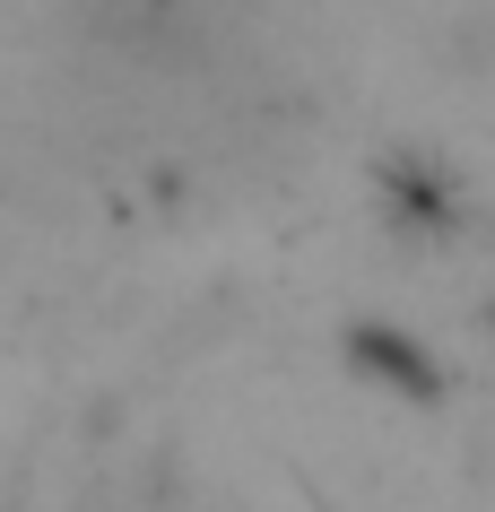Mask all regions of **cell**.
Segmentation results:
<instances>
[{"label":"cell","instance_id":"6da1fadb","mask_svg":"<svg viewBox=\"0 0 495 512\" xmlns=\"http://www.w3.org/2000/svg\"><path fill=\"white\" fill-rule=\"evenodd\" d=\"M339 365L357 382H374V391H391V400H417V408H435L443 400V365L435 348L417 339V330L383 322V313H357V322L339 330Z\"/></svg>","mask_w":495,"mask_h":512}]
</instances>
